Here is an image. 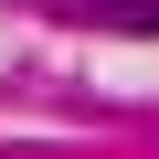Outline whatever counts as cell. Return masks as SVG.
<instances>
[{"mask_svg": "<svg viewBox=\"0 0 159 159\" xmlns=\"http://www.w3.org/2000/svg\"><path fill=\"white\" fill-rule=\"evenodd\" d=\"M117 32H159V0H127V11H117Z\"/></svg>", "mask_w": 159, "mask_h": 159, "instance_id": "1", "label": "cell"}, {"mask_svg": "<svg viewBox=\"0 0 159 159\" xmlns=\"http://www.w3.org/2000/svg\"><path fill=\"white\" fill-rule=\"evenodd\" d=\"M32 11H74V0H32Z\"/></svg>", "mask_w": 159, "mask_h": 159, "instance_id": "2", "label": "cell"}]
</instances>
